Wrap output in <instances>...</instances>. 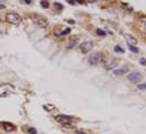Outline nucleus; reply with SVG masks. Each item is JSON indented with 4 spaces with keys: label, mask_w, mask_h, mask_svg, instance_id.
I'll list each match as a JSON object with an SVG mask.
<instances>
[{
    "label": "nucleus",
    "mask_w": 146,
    "mask_h": 134,
    "mask_svg": "<svg viewBox=\"0 0 146 134\" xmlns=\"http://www.w3.org/2000/svg\"><path fill=\"white\" fill-rule=\"evenodd\" d=\"M6 20L13 25H19L22 23V17L21 15H18L16 12H9L6 15Z\"/></svg>",
    "instance_id": "obj_1"
},
{
    "label": "nucleus",
    "mask_w": 146,
    "mask_h": 134,
    "mask_svg": "<svg viewBox=\"0 0 146 134\" xmlns=\"http://www.w3.org/2000/svg\"><path fill=\"white\" fill-rule=\"evenodd\" d=\"M34 23H36V25H39L41 28H44L48 26V19L45 17H43L41 15H33L32 16Z\"/></svg>",
    "instance_id": "obj_2"
},
{
    "label": "nucleus",
    "mask_w": 146,
    "mask_h": 134,
    "mask_svg": "<svg viewBox=\"0 0 146 134\" xmlns=\"http://www.w3.org/2000/svg\"><path fill=\"white\" fill-rule=\"evenodd\" d=\"M0 127L5 130L6 132H14L16 130L15 125L13 123H9V122H0Z\"/></svg>",
    "instance_id": "obj_3"
},
{
    "label": "nucleus",
    "mask_w": 146,
    "mask_h": 134,
    "mask_svg": "<svg viewBox=\"0 0 146 134\" xmlns=\"http://www.w3.org/2000/svg\"><path fill=\"white\" fill-rule=\"evenodd\" d=\"M56 121L57 122H59V123L61 124V125H63V124H68L71 122V117L70 116H68V115H57L56 116Z\"/></svg>",
    "instance_id": "obj_4"
},
{
    "label": "nucleus",
    "mask_w": 146,
    "mask_h": 134,
    "mask_svg": "<svg viewBox=\"0 0 146 134\" xmlns=\"http://www.w3.org/2000/svg\"><path fill=\"white\" fill-rule=\"evenodd\" d=\"M127 79L131 82H138L142 79V74L139 72H131L127 76Z\"/></svg>",
    "instance_id": "obj_5"
},
{
    "label": "nucleus",
    "mask_w": 146,
    "mask_h": 134,
    "mask_svg": "<svg viewBox=\"0 0 146 134\" xmlns=\"http://www.w3.org/2000/svg\"><path fill=\"white\" fill-rule=\"evenodd\" d=\"M92 47H93V43L87 41V42H84L83 44L80 45V50H82L83 53H88L92 50Z\"/></svg>",
    "instance_id": "obj_6"
},
{
    "label": "nucleus",
    "mask_w": 146,
    "mask_h": 134,
    "mask_svg": "<svg viewBox=\"0 0 146 134\" xmlns=\"http://www.w3.org/2000/svg\"><path fill=\"white\" fill-rule=\"evenodd\" d=\"M125 38H126V42L129 44V46H135V45H137V43H138L137 38L134 37L133 35H130V34H126Z\"/></svg>",
    "instance_id": "obj_7"
},
{
    "label": "nucleus",
    "mask_w": 146,
    "mask_h": 134,
    "mask_svg": "<svg viewBox=\"0 0 146 134\" xmlns=\"http://www.w3.org/2000/svg\"><path fill=\"white\" fill-rule=\"evenodd\" d=\"M101 57H100L99 54H93V55H89L88 57V62L89 64H97L101 62Z\"/></svg>",
    "instance_id": "obj_8"
},
{
    "label": "nucleus",
    "mask_w": 146,
    "mask_h": 134,
    "mask_svg": "<svg viewBox=\"0 0 146 134\" xmlns=\"http://www.w3.org/2000/svg\"><path fill=\"white\" fill-rule=\"evenodd\" d=\"M127 71H128L127 68H120V69H115V71H113V73H115V76H122V74L127 73Z\"/></svg>",
    "instance_id": "obj_9"
},
{
    "label": "nucleus",
    "mask_w": 146,
    "mask_h": 134,
    "mask_svg": "<svg viewBox=\"0 0 146 134\" xmlns=\"http://www.w3.org/2000/svg\"><path fill=\"white\" fill-rule=\"evenodd\" d=\"M117 65H118V62H117V60H112V61L110 62V63H108V64L105 65V68H106L108 70H111V69L115 68Z\"/></svg>",
    "instance_id": "obj_10"
},
{
    "label": "nucleus",
    "mask_w": 146,
    "mask_h": 134,
    "mask_svg": "<svg viewBox=\"0 0 146 134\" xmlns=\"http://www.w3.org/2000/svg\"><path fill=\"white\" fill-rule=\"evenodd\" d=\"M53 6H54V8H57L58 10H61V9L63 8V6L61 5V4H59V2H54V5Z\"/></svg>",
    "instance_id": "obj_11"
},
{
    "label": "nucleus",
    "mask_w": 146,
    "mask_h": 134,
    "mask_svg": "<svg viewBox=\"0 0 146 134\" xmlns=\"http://www.w3.org/2000/svg\"><path fill=\"white\" fill-rule=\"evenodd\" d=\"M77 44V40H74V41H70V43H69V45H68V49H71V47H74L75 45Z\"/></svg>",
    "instance_id": "obj_12"
},
{
    "label": "nucleus",
    "mask_w": 146,
    "mask_h": 134,
    "mask_svg": "<svg viewBox=\"0 0 146 134\" xmlns=\"http://www.w3.org/2000/svg\"><path fill=\"white\" fill-rule=\"evenodd\" d=\"M139 90H146V83H141V85H138L137 86Z\"/></svg>",
    "instance_id": "obj_13"
},
{
    "label": "nucleus",
    "mask_w": 146,
    "mask_h": 134,
    "mask_svg": "<svg viewBox=\"0 0 146 134\" xmlns=\"http://www.w3.org/2000/svg\"><path fill=\"white\" fill-rule=\"evenodd\" d=\"M41 6L43 8H48L49 7V2L48 1H41Z\"/></svg>",
    "instance_id": "obj_14"
},
{
    "label": "nucleus",
    "mask_w": 146,
    "mask_h": 134,
    "mask_svg": "<svg viewBox=\"0 0 146 134\" xmlns=\"http://www.w3.org/2000/svg\"><path fill=\"white\" fill-rule=\"evenodd\" d=\"M28 133L30 134H36V130L33 129V127H30V129H28Z\"/></svg>",
    "instance_id": "obj_15"
},
{
    "label": "nucleus",
    "mask_w": 146,
    "mask_h": 134,
    "mask_svg": "<svg viewBox=\"0 0 146 134\" xmlns=\"http://www.w3.org/2000/svg\"><path fill=\"white\" fill-rule=\"evenodd\" d=\"M115 52H120V53H124V50H122L121 47H119L118 45H117V46H115Z\"/></svg>",
    "instance_id": "obj_16"
},
{
    "label": "nucleus",
    "mask_w": 146,
    "mask_h": 134,
    "mask_svg": "<svg viewBox=\"0 0 146 134\" xmlns=\"http://www.w3.org/2000/svg\"><path fill=\"white\" fill-rule=\"evenodd\" d=\"M62 126H63V127H66V129H73V127H74V125H71L70 123H68V124H63Z\"/></svg>",
    "instance_id": "obj_17"
},
{
    "label": "nucleus",
    "mask_w": 146,
    "mask_h": 134,
    "mask_svg": "<svg viewBox=\"0 0 146 134\" xmlns=\"http://www.w3.org/2000/svg\"><path fill=\"white\" fill-rule=\"evenodd\" d=\"M96 33H97L99 35H102V36H104L105 35V32L102 31V29H96Z\"/></svg>",
    "instance_id": "obj_18"
},
{
    "label": "nucleus",
    "mask_w": 146,
    "mask_h": 134,
    "mask_svg": "<svg viewBox=\"0 0 146 134\" xmlns=\"http://www.w3.org/2000/svg\"><path fill=\"white\" fill-rule=\"evenodd\" d=\"M129 49H130V51L134 52V53H137V52H138V49L135 46H129Z\"/></svg>",
    "instance_id": "obj_19"
},
{
    "label": "nucleus",
    "mask_w": 146,
    "mask_h": 134,
    "mask_svg": "<svg viewBox=\"0 0 146 134\" xmlns=\"http://www.w3.org/2000/svg\"><path fill=\"white\" fill-rule=\"evenodd\" d=\"M139 62H141V64H142V65H145V64H146V59L142 57L141 60H139Z\"/></svg>",
    "instance_id": "obj_20"
},
{
    "label": "nucleus",
    "mask_w": 146,
    "mask_h": 134,
    "mask_svg": "<svg viewBox=\"0 0 146 134\" xmlns=\"http://www.w3.org/2000/svg\"><path fill=\"white\" fill-rule=\"evenodd\" d=\"M73 134H85V132H83V131H75Z\"/></svg>",
    "instance_id": "obj_21"
},
{
    "label": "nucleus",
    "mask_w": 146,
    "mask_h": 134,
    "mask_svg": "<svg viewBox=\"0 0 146 134\" xmlns=\"http://www.w3.org/2000/svg\"><path fill=\"white\" fill-rule=\"evenodd\" d=\"M5 8H6L5 5H0V9H5Z\"/></svg>",
    "instance_id": "obj_22"
},
{
    "label": "nucleus",
    "mask_w": 146,
    "mask_h": 134,
    "mask_svg": "<svg viewBox=\"0 0 146 134\" xmlns=\"http://www.w3.org/2000/svg\"><path fill=\"white\" fill-rule=\"evenodd\" d=\"M144 28H145V29H146V23H145V24H144Z\"/></svg>",
    "instance_id": "obj_23"
}]
</instances>
